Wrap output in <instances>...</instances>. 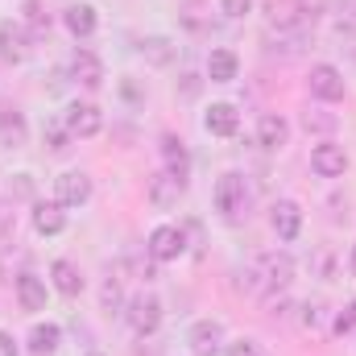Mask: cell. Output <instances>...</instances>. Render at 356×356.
<instances>
[{
  "instance_id": "cell-1",
  "label": "cell",
  "mask_w": 356,
  "mask_h": 356,
  "mask_svg": "<svg viewBox=\"0 0 356 356\" xmlns=\"http://www.w3.org/2000/svg\"><path fill=\"white\" fill-rule=\"evenodd\" d=\"M216 211L228 224H236L249 211V182H245V175H236V170L220 175V182H216Z\"/></svg>"
},
{
  "instance_id": "cell-2",
  "label": "cell",
  "mask_w": 356,
  "mask_h": 356,
  "mask_svg": "<svg viewBox=\"0 0 356 356\" xmlns=\"http://www.w3.org/2000/svg\"><path fill=\"white\" fill-rule=\"evenodd\" d=\"M249 277H257L261 290H286L294 282V261H290V253H261Z\"/></svg>"
},
{
  "instance_id": "cell-3",
  "label": "cell",
  "mask_w": 356,
  "mask_h": 356,
  "mask_svg": "<svg viewBox=\"0 0 356 356\" xmlns=\"http://www.w3.org/2000/svg\"><path fill=\"white\" fill-rule=\"evenodd\" d=\"M124 319H129V327L137 332V336H149V332H158V323H162V302H158V294H133L129 298V311H124Z\"/></svg>"
},
{
  "instance_id": "cell-4",
  "label": "cell",
  "mask_w": 356,
  "mask_h": 356,
  "mask_svg": "<svg viewBox=\"0 0 356 356\" xmlns=\"http://www.w3.org/2000/svg\"><path fill=\"white\" fill-rule=\"evenodd\" d=\"M63 124H67L71 137H95L104 129V112L95 104H88V99H71L67 112H63Z\"/></svg>"
},
{
  "instance_id": "cell-5",
  "label": "cell",
  "mask_w": 356,
  "mask_h": 356,
  "mask_svg": "<svg viewBox=\"0 0 356 356\" xmlns=\"http://www.w3.org/2000/svg\"><path fill=\"white\" fill-rule=\"evenodd\" d=\"M145 253H149L154 261H178V257L186 253V236H182V228H175V224L154 228L149 241H145Z\"/></svg>"
},
{
  "instance_id": "cell-6",
  "label": "cell",
  "mask_w": 356,
  "mask_h": 356,
  "mask_svg": "<svg viewBox=\"0 0 356 356\" xmlns=\"http://www.w3.org/2000/svg\"><path fill=\"white\" fill-rule=\"evenodd\" d=\"M307 83H311V95L323 99V104H336V99H344V91H348L344 88V75H340L332 63H315Z\"/></svg>"
},
{
  "instance_id": "cell-7",
  "label": "cell",
  "mask_w": 356,
  "mask_h": 356,
  "mask_svg": "<svg viewBox=\"0 0 356 356\" xmlns=\"http://www.w3.org/2000/svg\"><path fill=\"white\" fill-rule=\"evenodd\" d=\"M54 199L63 207H83L91 199V178L83 170H63V175L54 178Z\"/></svg>"
},
{
  "instance_id": "cell-8",
  "label": "cell",
  "mask_w": 356,
  "mask_h": 356,
  "mask_svg": "<svg viewBox=\"0 0 356 356\" xmlns=\"http://www.w3.org/2000/svg\"><path fill=\"white\" fill-rule=\"evenodd\" d=\"M311 170L319 178H340L348 170V154H344V145H336V141H319L315 149H311Z\"/></svg>"
},
{
  "instance_id": "cell-9",
  "label": "cell",
  "mask_w": 356,
  "mask_h": 356,
  "mask_svg": "<svg viewBox=\"0 0 356 356\" xmlns=\"http://www.w3.org/2000/svg\"><path fill=\"white\" fill-rule=\"evenodd\" d=\"M269 224H273L277 241H298V232H302V207L294 199H277L269 207Z\"/></svg>"
},
{
  "instance_id": "cell-10",
  "label": "cell",
  "mask_w": 356,
  "mask_h": 356,
  "mask_svg": "<svg viewBox=\"0 0 356 356\" xmlns=\"http://www.w3.org/2000/svg\"><path fill=\"white\" fill-rule=\"evenodd\" d=\"M29 29L21 25V21H0V58L4 63H25V54H29Z\"/></svg>"
},
{
  "instance_id": "cell-11",
  "label": "cell",
  "mask_w": 356,
  "mask_h": 356,
  "mask_svg": "<svg viewBox=\"0 0 356 356\" xmlns=\"http://www.w3.org/2000/svg\"><path fill=\"white\" fill-rule=\"evenodd\" d=\"M186 195V182L178 175H170V170H158V175L149 178V203L158 207V211H170V207H178V199Z\"/></svg>"
},
{
  "instance_id": "cell-12",
  "label": "cell",
  "mask_w": 356,
  "mask_h": 356,
  "mask_svg": "<svg viewBox=\"0 0 356 356\" xmlns=\"http://www.w3.org/2000/svg\"><path fill=\"white\" fill-rule=\"evenodd\" d=\"M307 0H269L266 4V21L269 29H298L307 21Z\"/></svg>"
},
{
  "instance_id": "cell-13",
  "label": "cell",
  "mask_w": 356,
  "mask_h": 356,
  "mask_svg": "<svg viewBox=\"0 0 356 356\" xmlns=\"http://www.w3.org/2000/svg\"><path fill=\"white\" fill-rule=\"evenodd\" d=\"M186 344H191L195 356H216L220 344H224V323H220V319H199V323L191 327Z\"/></svg>"
},
{
  "instance_id": "cell-14",
  "label": "cell",
  "mask_w": 356,
  "mask_h": 356,
  "mask_svg": "<svg viewBox=\"0 0 356 356\" xmlns=\"http://www.w3.org/2000/svg\"><path fill=\"white\" fill-rule=\"evenodd\" d=\"M67 71H71V79H75L79 88H88V91H95L104 83V63H99V54H91L83 46L71 54V67H67Z\"/></svg>"
},
{
  "instance_id": "cell-15",
  "label": "cell",
  "mask_w": 356,
  "mask_h": 356,
  "mask_svg": "<svg viewBox=\"0 0 356 356\" xmlns=\"http://www.w3.org/2000/svg\"><path fill=\"white\" fill-rule=\"evenodd\" d=\"M203 129H207L211 137H236V129H241V112H236L232 104H211L207 116H203Z\"/></svg>"
},
{
  "instance_id": "cell-16",
  "label": "cell",
  "mask_w": 356,
  "mask_h": 356,
  "mask_svg": "<svg viewBox=\"0 0 356 356\" xmlns=\"http://www.w3.org/2000/svg\"><path fill=\"white\" fill-rule=\"evenodd\" d=\"M290 141V124H286V116H277V112H266L261 120H257V145L261 149H282Z\"/></svg>"
},
{
  "instance_id": "cell-17",
  "label": "cell",
  "mask_w": 356,
  "mask_h": 356,
  "mask_svg": "<svg viewBox=\"0 0 356 356\" xmlns=\"http://www.w3.org/2000/svg\"><path fill=\"white\" fill-rule=\"evenodd\" d=\"M236 75H241V58H236V50L220 46V50L207 54V79H211V83H232Z\"/></svg>"
},
{
  "instance_id": "cell-18",
  "label": "cell",
  "mask_w": 356,
  "mask_h": 356,
  "mask_svg": "<svg viewBox=\"0 0 356 356\" xmlns=\"http://www.w3.org/2000/svg\"><path fill=\"white\" fill-rule=\"evenodd\" d=\"M67 228V211H63V203L54 199V203H33V232L38 236H58Z\"/></svg>"
},
{
  "instance_id": "cell-19",
  "label": "cell",
  "mask_w": 356,
  "mask_h": 356,
  "mask_svg": "<svg viewBox=\"0 0 356 356\" xmlns=\"http://www.w3.org/2000/svg\"><path fill=\"white\" fill-rule=\"evenodd\" d=\"M50 277H54V290H58V294H67V298L83 294V269L75 266L71 257H58V261L50 266Z\"/></svg>"
},
{
  "instance_id": "cell-20",
  "label": "cell",
  "mask_w": 356,
  "mask_h": 356,
  "mask_svg": "<svg viewBox=\"0 0 356 356\" xmlns=\"http://www.w3.org/2000/svg\"><path fill=\"white\" fill-rule=\"evenodd\" d=\"M63 25H67L75 38H91V33H95V25H99V17H95V8H91V4L75 0V4H67V8H63Z\"/></svg>"
},
{
  "instance_id": "cell-21",
  "label": "cell",
  "mask_w": 356,
  "mask_h": 356,
  "mask_svg": "<svg viewBox=\"0 0 356 356\" xmlns=\"http://www.w3.org/2000/svg\"><path fill=\"white\" fill-rule=\"evenodd\" d=\"M17 302H21V311H42L46 307V282L38 273H17Z\"/></svg>"
},
{
  "instance_id": "cell-22",
  "label": "cell",
  "mask_w": 356,
  "mask_h": 356,
  "mask_svg": "<svg viewBox=\"0 0 356 356\" xmlns=\"http://www.w3.org/2000/svg\"><path fill=\"white\" fill-rule=\"evenodd\" d=\"M25 137H29L25 116H21L17 108H0V145L17 149V145H25Z\"/></svg>"
},
{
  "instance_id": "cell-23",
  "label": "cell",
  "mask_w": 356,
  "mask_h": 356,
  "mask_svg": "<svg viewBox=\"0 0 356 356\" xmlns=\"http://www.w3.org/2000/svg\"><path fill=\"white\" fill-rule=\"evenodd\" d=\"M63 344V327L58 323H33L29 332V353L33 356H54Z\"/></svg>"
},
{
  "instance_id": "cell-24",
  "label": "cell",
  "mask_w": 356,
  "mask_h": 356,
  "mask_svg": "<svg viewBox=\"0 0 356 356\" xmlns=\"http://www.w3.org/2000/svg\"><path fill=\"white\" fill-rule=\"evenodd\" d=\"M162 158H166V170L186 182V175H191V154H186V145L178 141L175 133H166V137H162Z\"/></svg>"
},
{
  "instance_id": "cell-25",
  "label": "cell",
  "mask_w": 356,
  "mask_h": 356,
  "mask_svg": "<svg viewBox=\"0 0 356 356\" xmlns=\"http://www.w3.org/2000/svg\"><path fill=\"white\" fill-rule=\"evenodd\" d=\"M141 58H145L149 67H170L178 58V46L170 38H145V42H141Z\"/></svg>"
},
{
  "instance_id": "cell-26",
  "label": "cell",
  "mask_w": 356,
  "mask_h": 356,
  "mask_svg": "<svg viewBox=\"0 0 356 356\" xmlns=\"http://www.w3.org/2000/svg\"><path fill=\"white\" fill-rule=\"evenodd\" d=\"M21 25L29 29V38H46V33H50V17L42 13L38 0H25V21H21Z\"/></svg>"
},
{
  "instance_id": "cell-27",
  "label": "cell",
  "mask_w": 356,
  "mask_h": 356,
  "mask_svg": "<svg viewBox=\"0 0 356 356\" xmlns=\"http://www.w3.org/2000/svg\"><path fill=\"white\" fill-rule=\"evenodd\" d=\"M99 307H104L108 315L124 307V290H120V277H108V282L99 286Z\"/></svg>"
},
{
  "instance_id": "cell-28",
  "label": "cell",
  "mask_w": 356,
  "mask_h": 356,
  "mask_svg": "<svg viewBox=\"0 0 356 356\" xmlns=\"http://www.w3.org/2000/svg\"><path fill=\"white\" fill-rule=\"evenodd\" d=\"M42 137H46V145H50V149H67V141H71V133H67V124H63V116H58V120H46V129H42Z\"/></svg>"
},
{
  "instance_id": "cell-29",
  "label": "cell",
  "mask_w": 356,
  "mask_h": 356,
  "mask_svg": "<svg viewBox=\"0 0 356 356\" xmlns=\"http://www.w3.org/2000/svg\"><path fill=\"white\" fill-rule=\"evenodd\" d=\"M302 124H307V133H332V129H336V116H323V112H307V116H302Z\"/></svg>"
},
{
  "instance_id": "cell-30",
  "label": "cell",
  "mask_w": 356,
  "mask_h": 356,
  "mask_svg": "<svg viewBox=\"0 0 356 356\" xmlns=\"http://www.w3.org/2000/svg\"><path fill=\"white\" fill-rule=\"evenodd\" d=\"M332 327H336L340 336H344V332H356V298L344 307V311H340V315H336V323H332Z\"/></svg>"
},
{
  "instance_id": "cell-31",
  "label": "cell",
  "mask_w": 356,
  "mask_h": 356,
  "mask_svg": "<svg viewBox=\"0 0 356 356\" xmlns=\"http://www.w3.org/2000/svg\"><path fill=\"white\" fill-rule=\"evenodd\" d=\"M120 95H124L129 104H145V88H141L137 79H120Z\"/></svg>"
},
{
  "instance_id": "cell-32",
  "label": "cell",
  "mask_w": 356,
  "mask_h": 356,
  "mask_svg": "<svg viewBox=\"0 0 356 356\" xmlns=\"http://www.w3.org/2000/svg\"><path fill=\"white\" fill-rule=\"evenodd\" d=\"M224 13H228L232 21H241V17L253 13V0H224Z\"/></svg>"
},
{
  "instance_id": "cell-33",
  "label": "cell",
  "mask_w": 356,
  "mask_h": 356,
  "mask_svg": "<svg viewBox=\"0 0 356 356\" xmlns=\"http://www.w3.org/2000/svg\"><path fill=\"white\" fill-rule=\"evenodd\" d=\"M228 356H261V344H257V340H236V344L228 348Z\"/></svg>"
},
{
  "instance_id": "cell-34",
  "label": "cell",
  "mask_w": 356,
  "mask_h": 356,
  "mask_svg": "<svg viewBox=\"0 0 356 356\" xmlns=\"http://www.w3.org/2000/svg\"><path fill=\"white\" fill-rule=\"evenodd\" d=\"M8 191H13L17 199H33V182H29V175H17V182H13Z\"/></svg>"
},
{
  "instance_id": "cell-35",
  "label": "cell",
  "mask_w": 356,
  "mask_h": 356,
  "mask_svg": "<svg viewBox=\"0 0 356 356\" xmlns=\"http://www.w3.org/2000/svg\"><path fill=\"white\" fill-rule=\"evenodd\" d=\"M13 236V211H8V203L0 199V241H8Z\"/></svg>"
},
{
  "instance_id": "cell-36",
  "label": "cell",
  "mask_w": 356,
  "mask_h": 356,
  "mask_svg": "<svg viewBox=\"0 0 356 356\" xmlns=\"http://www.w3.org/2000/svg\"><path fill=\"white\" fill-rule=\"evenodd\" d=\"M0 356H17V340L8 332H0Z\"/></svg>"
},
{
  "instance_id": "cell-37",
  "label": "cell",
  "mask_w": 356,
  "mask_h": 356,
  "mask_svg": "<svg viewBox=\"0 0 356 356\" xmlns=\"http://www.w3.org/2000/svg\"><path fill=\"white\" fill-rule=\"evenodd\" d=\"M195 91H199V79H195V75H186V83H182V95H195Z\"/></svg>"
},
{
  "instance_id": "cell-38",
  "label": "cell",
  "mask_w": 356,
  "mask_h": 356,
  "mask_svg": "<svg viewBox=\"0 0 356 356\" xmlns=\"http://www.w3.org/2000/svg\"><path fill=\"white\" fill-rule=\"evenodd\" d=\"M88 356H104V353H88Z\"/></svg>"
}]
</instances>
